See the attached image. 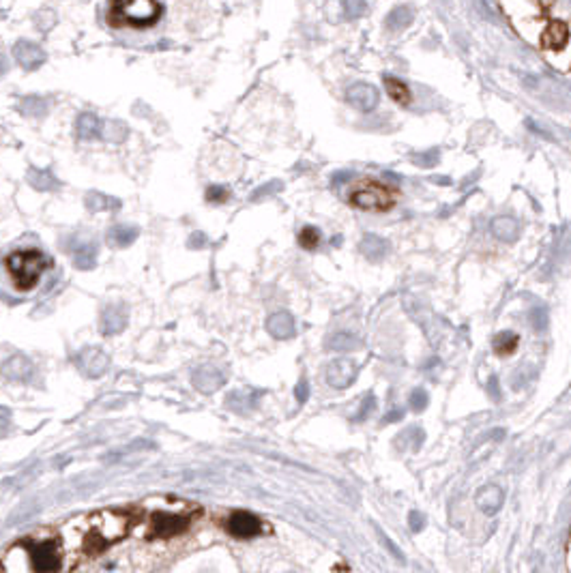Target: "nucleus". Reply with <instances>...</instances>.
Here are the masks:
<instances>
[{
    "mask_svg": "<svg viewBox=\"0 0 571 573\" xmlns=\"http://www.w3.org/2000/svg\"><path fill=\"white\" fill-rule=\"evenodd\" d=\"M385 86H387L389 97H391L395 103H400V105H408V103H410V90H408V86H406L402 80L387 75V77H385Z\"/></svg>",
    "mask_w": 571,
    "mask_h": 573,
    "instance_id": "26",
    "label": "nucleus"
},
{
    "mask_svg": "<svg viewBox=\"0 0 571 573\" xmlns=\"http://www.w3.org/2000/svg\"><path fill=\"white\" fill-rule=\"evenodd\" d=\"M127 127L121 123V121H107V123H101V138L110 140V142H123L127 138Z\"/></svg>",
    "mask_w": 571,
    "mask_h": 573,
    "instance_id": "28",
    "label": "nucleus"
},
{
    "mask_svg": "<svg viewBox=\"0 0 571 573\" xmlns=\"http://www.w3.org/2000/svg\"><path fill=\"white\" fill-rule=\"evenodd\" d=\"M329 350H335V353H351V350H359L361 343L357 337H353L351 333H335L329 343H326Z\"/></svg>",
    "mask_w": 571,
    "mask_h": 573,
    "instance_id": "22",
    "label": "nucleus"
},
{
    "mask_svg": "<svg viewBox=\"0 0 571 573\" xmlns=\"http://www.w3.org/2000/svg\"><path fill=\"white\" fill-rule=\"evenodd\" d=\"M20 550H22L26 571L56 573L60 569L63 554H60V550H58V545L54 541H39V543L31 545L28 550H24V547H20Z\"/></svg>",
    "mask_w": 571,
    "mask_h": 573,
    "instance_id": "3",
    "label": "nucleus"
},
{
    "mask_svg": "<svg viewBox=\"0 0 571 573\" xmlns=\"http://www.w3.org/2000/svg\"><path fill=\"white\" fill-rule=\"evenodd\" d=\"M341 9H344V16H346V18L357 20V18H361V16L368 11V5H365V3H359V0H351V3H344V5H341Z\"/></svg>",
    "mask_w": 571,
    "mask_h": 573,
    "instance_id": "33",
    "label": "nucleus"
},
{
    "mask_svg": "<svg viewBox=\"0 0 571 573\" xmlns=\"http://www.w3.org/2000/svg\"><path fill=\"white\" fill-rule=\"evenodd\" d=\"M528 322H530V326H533L535 331H545V328H548V322H550L548 311H545L543 307H535V309H530V314H528Z\"/></svg>",
    "mask_w": 571,
    "mask_h": 573,
    "instance_id": "31",
    "label": "nucleus"
},
{
    "mask_svg": "<svg viewBox=\"0 0 571 573\" xmlns=\"http://www.w3.org/2000/svg\"><path fill=\"white\" fill-rule=\"evenodd\" d=\"M9 425V410L0 408V432H5V427Z\"/></svg>",
    "mask_w": 571,
    "mask_h": 573,
    "instance_id": "44",
    "label": "nucleus"
},
{
    "mask_svg": "<svg viewBox=\"0 0 571 573\" xmlns=\"http://www.w3.org/2000/svg\"><path fill=\"white\" fill-rule=\"evenodd\" d=\"M427 402H429V397H427V393H425L423 389H415V391H412V395H410V408H412L415 412L425 410V408H427Z\"/></svg>",
    "mask_w": 571,
    "mask_h": 573,
    "instance_id": "35",
    "label": "nucleus"
},
{
    "mask_svg": "<svg viewBox=\"0 0 571 573\" xmlns=\"http://www.w3.org/2000/svg\"><path fill=\"white\" fill-rule=\"evenodd\" d=\"M28 183L39 189V191H50L58 187V181L54 178V174H50L48 170H31L28 174Z\"/></svg>",
    "mask_w": 571,
    "mask_h": 573,
    "instance_id": "27",
    "label": "nucleus"
},
{
    "mask_svg": "<svg viewBox=\"0 0 571 573\" xmlns=\"http://www.w3.org/2000/svg\"><path fill=\"white\" fill-rule=\"evenodd\" d=\"M374 408H376V397H374V395H368V397L363 400L361 408H359V414H355V421H363Z\"/></svg>",
    "mask_w": 571,
    "mask_h": 573,
    "instance_id": "37",
    "label": "nucleus"
},
{
    "mask_svg": "<svg viewBox=\"0 0 571 573\" xmlns=\"http://www.w3.org/2000/svg\"><path fill=\"white\" fill-rule=\"evenodd\" d=\"M225 382V378L221 376L219 370H215L213 365H202L193 372V387L200 393H215L217 389H221Z\"/></svg>",
    "mask_w": 571,
    "mask_h": 573,
    "instance_id": "13",
    "label": "nucleus"
},
{
    "mask_svg": "<svg viewBox=\"0 0 571 573\" xmlns=\"http://www.w3.org/2000/svg\"><path fill=\"white\" fill-rule=\"evenodd\" d=\"M357 365L351 361V359H339V361H333L329 368H326V382L335 389H346L355 382L357 378Z\"/></svg>",
    "mask_w": 571,
    "mask_h": 573,
    "instance_id": "8",
    "label": "nucleus"
},
{
    "mask_svg": "<svg viewBox=\"0 0 571 573\" xmlns=\"http://www.w3.org/2000/svg\"><path fill=\"white\" fill-rule=\"evenodd\" d=\"M5 267H7L14 284L26 292L39 284L43 271H48L52 267V260L37 250H22V252L11 254L5 260Z\"/></svg>",
    "mask_w": 571,
    "mask_h": 573,
    "instance_id": "1",
    "label": "nucleus"
},
{
    "mask_svg": "<svg viewBox=\"0 0 571 573\" xmlns=\"http://www.w3.org/2000/svg\"><path fill=\"white\" fill-rule=\"evenodd\" d=\"M258 397H260L258 391L256 393H252V391H237V393H233L230 397L225 400V404L230 406V408H235L237 412H245V410H250V408H254L258 404Z\"/></svg>",
    "mask_w": 571,
    "mask_h": 573,
    "instance_id": "25",
    "label": "nucleus"
},
{
    "mask_svg": "<svg viewBox=\"0 0 571 573\" xmlns=\"http://www.w3.org/2000/svg\"><path fill=\"white\" fill-rule=\"evenodd\" d=\"M127 326V307L125 305H107L101 314V333L117 335Z\"/></svg>",
    "mask_w": 571,
    "mask_h": 573,
    "instance_id": "12",
    "label": "nucleus"
},
{
    "mask_svg": "<svg viewBox=\"0 0 571 573\" xmlns=\"http://www.w3.org/2000/svg\"><path fill=\"white\" fill-rule=\"evenodd\" d=\"M412 22V11L408 7H395L389 16H387V28L389 31H402Z\"/></svg>",
    "mask_w": 571,
    "mask_h": 573,
    "instance_id": "29",
    "label": "nucleus"
},
{
    "mask_svg": "<svg viewBox=\"0 0 571 573\" xmlns=\"http://www.w3.org/2000/svg\"><path fill=\"white\" fill-rule=\"evenodd\" d=\"M75 365L78 370L88 376V378H99L103 376V372L110 365V359L105 353H101L99 348H84L78 357H75Z\"/></svg>",
    "mask_w": 571,
    "mask_h": 573,
    "instance_id": "7",
    "label": "nucleus"
},
{
    "mask_svg": "<svg viewBox=\"0 0 571 573\" xmlns=\"http://www.w3.org/2000/svg\"><path fill=\"white\" fill-rule=\"evenodd\" d=\"M423 526H425V515L419 513V511H412L410 513V528H412V532L423 530Z\"/></svg>",
    "mask_w": 571,
    "mask_h": 573,
    "instance_id": "39",
    "label": "nucleus"
},
{
    "mask_svg": "<svg viewBox=\"0 0 571 573\" xmlns=\"http://www.w3.org/2000/svg\"><path fill=\"white\" fill-rule=\"evenodd\" d=\"M282 187H284V183H282V181H271V183H267V185L258 187V189L252 193V202H258V200H262V198H269V196L277 193Z\"/></svg>",
    "mask_w": 571,
    "mask_h": 573,
    "instance_id": "32",
    "label": "nucleus"
},
{
    "mask_svg": "<svg viewBox=\"0 0 571 573\" xmlns=\"http://www.w3.org/2000/svg\"><path fill=\"white\" fill-rule=\"evenodd\" d=\"M518 343H520V337H518L513 331H503V333H498V335L494 337L492 348H494L496 355L505 357V355H511V353L518 348Z\"/></svg>",
    "mask_w": 571,
    "mask_h": 573,
    "instance_id": "24",
    "label": "nucleus"
},
{
    "mask_svg": "<svg viewBox=\"0 0 571 573\" xmlns=\"http://www.w3.org/2000/svg\"><path fill=\"white\" fill-rule=\"evenodd\" d=\"M14 54H16L18 65L24 67L26 71L39 69L46 63V52L39 45L31 43V41H18L16 48H14Z\"/></svg>",
    "mask_w": 571,
    "mask_h": 573,
    "instance_id": "11",
    "label": "nucleus"
},
{
    "mask_svg": "<svg viewBox=\"0 0 571 573\" xmlns=\"http://www.w3.org/2000/svg\"><path fill=\"white\" fill-rule=\"evenodd\" d=\"M309 382L305 380V378H301L299 380V385H297V389H294V395H297V400H299V404H305L307 402V397H309Z\"/></svg>",
    "mask_w": 571,
    "mask_h": 573,
    "instance_id": "38",
    "label": "nucleus"
},
{
    "mask_svg": "<svg viewBox=\"0 0 571 573\" xmlns=\"http://www.w3.org/2000/svg\"><path fill=\"white\" fill-rule=\"evenodd\" d=\"M228 196H230V193H228V189L217 187V185L206 189V200H208V202H225V200H228Z\"/></svg>",
    "mask_w": 571,
    "mask_h": 573,
    "instance_id": "36",
    "label": "nucleus"
},
{
    "mask_svg": "<svg viewBox=\"0 0 571 573\" xmlns=\"http://www.w3.org/2000/svg\"><path fill=\"white\" fill-rule=\"evenodd\" d=\"M492 235L498 239V241H505V243H516L520 239V225L516 219L511 217H496L492 221Z\"/></svg>",
    "mask_w": 571,
    "mask_h": 573,
    "instance_id": "18",
    "label": "nucleus"
},
{
    "mask_svg": "<svg viewBox=\"0 0 571 573\" xmlns=\"http://www.w3.org/2000/svg\"><path fill=\"white\" fill-rule=\"evenodd\" d=\"M400 419H404V410L395 408V410H391V412L383 419V423H395V421H400Z\"/></svg>",
    "mask_w": 571,
    "mask_h": 573,
    "instance_id": "43",
    "label": "nucleus"
},
{
    "mask_svg": "<svg viewBox=\"0 0 571 573\" xmlns=\"http://www.w3.org/2000/svg\"><path fill=\"white\" fill-rule=\"evenodd\" d=\"M351 202L357 208L363 210H387L393 204V196L387 191L385 185L370 181V183H361L359 187H355V191L351 193Z\"/></svg>",
    "mask_w": 571,
    "mask_h": 573,
    "instance_id": "4",
    "label": "nucleus"
},
{
    "mask_svg": "<svg viewBox=\"0 0 571 573\" xmlns=\"http://www.w3.org/2000/svg\"><path fill=\"white\" fill-rule=\"evenodd\" d=\"M84 202H86L88 210H92V213H99V210H119L121 208V200L112 198V196H105L101 191H90Z\"/></svg>",
    "mask_w": 571,
    "mask_h": 573,
    "instance_id": "21",
    "label": "nucleus"
},
{
    "mask_svg": "<svg viewBox=\"0 0 571 573\" xmlns=\"http://www.w3.org/2000/svg\"><path fill=\"white\" fill-rule=\"evenodd\" d=\"M344 178H348V172H346V174H339V176H335V178H333V183H341Z\"/></svg>",
    "mask_w": 571,
    "mask_h": 573,
    "instance_id": "45",
    "label": "nucleus"
},
{
    "mask_svg": "<svg viewBox=\"0 0 571 573\" xmlns=\"http://www.w3.org/2000/svg\"><path fill=\"white\" fill-rule=\"evenodd\" d=\"M569 41V26L560 20H552L541 33V45L545 50H562Z\"/></svg>",
    "mask_w": 571,
    "mask_h": 573,
    "instance_id": "14",
    "label": "nucleus"
},
{
    "mask_svg": "<svg viewBox=\"0 0 571 573\" xmlns=\"http://www.w3.org/2000/svg\"><path fill=\"white\" fill-rule=\"evenodd\" d=\"M488 391H490V395L498 402L501 400V389H498V378L496 376H490V380H488Z\"/></svg>",
    "mask_w": 571,
    "mask_h": 573,
    "instance_id": "42",
    "label": "nucleus"
},
{
    "mask_svg": "<svg viewBox=\"0 0 571 573\" xmlns=\"http://www.w3.org/2000/svg\"><path fill=\"white\" fill-rule=\"evenodd\" d=\"M380 537H383V543H385V545H387V547L391 550V554H393V556H395L397 560H402V562H404L406 558H404V554H402V552L397 550V545H395V543H393V541H391V539H389L387 535H380Z\"/></svg>",
    "mask_w": 571,
    "mask_h": 573,
    "instance_id": "40",
    "label": "nucleus"
},
{
    "mask_svg": "<svg viewBox=\"0 0 571 573\" xmlns=\"http://www.w3.org/2000/svg\"><path fill=\"white\" fill-rule=\"evenodd\" d=\"M361 254L370 260H380L389 254V243L376 235H365L361 241Z\"/></svg>",
    "mask_w": 571,
    "mask_h": 573,
    "instance_id": "20",
    "label": "nucleus"
},
{
    "mask_svg": "<svg viewBox=\"0 0 571 573\" xmlns=\"http://www.w3.org/2000/svg\"><path fill=\"white\" fill-rule=\"evenodd\" d=\"M440 153H438V149H432V151H427V153H421L419 157H415L412 161L417 164V166H421V168H434L436 164H438V157Z\"/></svg>",
    "mask_w": 571,
    "mask_h": 573,
    "instance_id": "34",
    "label": "nucleus"
},
{
    "mask_svg": "<svg viewBox=\"0 0 571 573\" xmlns=\"http://www.w3.org/2000/svg\"><path fill=\"white\" fill-rule=\"evenodd\" d=\"M140 230L136 225H127V223H117L107 232V241L114 245V247H129L136 239H138Z\"/></svg>",
    "mask_w": 571,
    "mask_h": 573,
    "instance_id": "19",
    "label": "nucleus"
},
{
    "mask_svg": "<svg viewBox=\"0 0 571 573\" xmlns=\"http://www.w3.org/2000/svg\"><path fill=\"white\" fill-rule=\"evenodd\" d=\"M228 532L239 537V539H250V537H256L262 532V522L260 518H256L254 513L250 511H235L230 518H228V524H225Z\"/></svg>",
    "mask_w": 571,
    "mask_h": 573,
    "instance_id": "6",
    "label": "nucleus"
},
{
    "mask_svg": "<svg viewBox=\"0 0 571 573\" xmlns=\"http://www.w3.org/2000/svg\"><path fill=\"white\" fill-rule=\"evenodd\" d=\"M189 526V518L187 515H178V513H153L151 518V528H149V537H176L181 532H185Z\"/></svg>",
    "mask_w": 571,
    "mask_h": 573,
    "instance_id": "5",
    "label": "nucleus"
},
{
    "mask_svg": "<svg viewBox=\"0 0 571 573\" xmlns=\"http://www.w3.org/2000/svg\"><path fill=\"white\" fill-rule=\"evenodd\" d=\"M378 88L368 82H357L348 88V101L361 112H372L378 105Z\"/></svg>",
    "mask_w": 571,
    "mask_h": 573,
    "instance_id": "10",
    "label": "nucleus"
},
{
    "mask_svg": "<svg viewBox=\"0 0 571 573\" xmlns=\"http://www.w3.org/2000/svg\"><path fill=\"white\" fill-rule=\"evenodd\" d=\"M33 363L26 359V357H11L5 361L3 365V374L9 378V380H16V382H28L33 378Z\"/></svg>",
    "mask_w": 571,
    "mask_h": 573,
    "instance_id": "16",
    "label": "nucleus"
},
{
    "mask_svg": "<svg viewBox=\"0 0 571 573\" xmlns=\"http://www.w3.org/2000/svg\"><path fill=\"white\" fill-rule=\"evenodd\" d=\"M101 134V121L95 114H82L78 119V136L82 140H95Z\"/></svg>",
    "mask_w": 571,
    "mask_h": 573,
    "instance_id": "23",
    "label": "nucleus"
},
{
    "mask_svg": "<svg viewBox=\"0 0 571 573\" xmlns=\"http://www.w3.org/2000/svg\"><path fill=\"white\" fill-rule=\"evenodd\" d=\"M299 243L305 250H316L320 245V232L316 230L314 225H305L301 230V235H299Z\"/></svg>",
    "mask_w": 571,
    "mask_h": 573,
    "instance_id": "30",
    "label": "nucleus"
},
{
    "mask_svg": "<svg viewBox=\"0 0 571 573\" xmlns=\"http://www.w3.org/2000/svg\"><path fill=\"white\" fill-rule=\"evenodd\" d=\"M503 500H505V492L498 486H486L477 492V505L488 515H494L503 507Z\"/></svg>",
    "mask_w": 571,
    "mask_h": 573,
    "instance_id": "17",
    "label": "nucleus"
},
{
    "mask_svg": "<svg viewBox=\"0 0 571 573\" xmlns=\"http://www.w3.org/2000/svg\"><path fill=\"white\" fill-rule=\"evenodd\" d=\"M164 14V7L151 0H138V3H117L110 9V22L114 26L132 24V26H151Z\"/></svg>",
    "mask_w": 571,
    "mask_h": 573,
    "instance_id": "2",
    "label": "nucleus"
},
{
    "mask_svg": "<svg viewBox=\"0 0 571 573\" xmlns=\"http://www.w3.org/2000/svg\"><path fill=\"white\" fill-rule=\"evenodd\" d=\"M204 245H206V237H204L202 232L191 235V239H189V247H191V250H202Z\"/></svg>",
    "mask_w": 571,
    "mask_h": 573,
    "instance_id": "41",
    "label": "nucleus"
},
{
    "mask_svg": "<svg viewBox=\"0 0 571 573\" xmlns=\"http://www.w3.org/2000/svg\"><path fill=\"white\" fill-rule=\"evenodd\" d=\"M67 252H71L73 264L80 271H90L97 264V245L92 241H80V239H71V243L65 245Z\"/></svg>",
    "mask_w": 571,
    "mask_h": 573,
    "instance_id": "9",
    "label": "nucleus"
},
{
    "mask_svg": "<svg viewBox=\"0 0 571 573\" xmlns=\"http://www.w3.org/2000/svg\"><path fill=\"white\" fill-rule=\"evenodd\" d=\"M267 331L275 337V339H290L297 333L294 320L288 311H277L267 320Z\"/></svg>",
    "mask_w": 571,
    "mask_h": 573,
    "instance_id": "15",
    "label": "nucleus"
}]
</instances>
